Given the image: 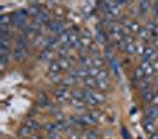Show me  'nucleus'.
<instances>
[{"label":"nucleus","instance_id":"a18cd8bd","mask_svg":"<svg viewBox=\"0 0 158 139\" xmlns=\"http://www.w3.org/2000/svg\"><path fill=\"white\" fill-rule=\"evenodd\" d=\"M153 12H155V15H158V1H155L153 2Z\"/></svg>","mask_w":158,"mask_h":139},{"label":"nucleus","instance_id":"f3484780","mask_svg":"<svg viewBox=\"0 0 158 139\" xmlns=\"http://www.w3.org/2000/svg\"><path fill=\"white\" fill-rule=\"evenodd\" d=\"M144 128H145V131L149 132V133H155V124H153V120L146 118V120L144 121Z\"/></svg>","mask_w":158,"mask_h":139},{"label":"nucleus","instance_id":"864d4df0","mask_svg":"<svg viewBox=\"0 0 158 139\" xmlns=\"http://www.w3.org/2000/svg\"><path fill=\"white\" fill-rule=\"evenodd\" d=\"M157 24H158V22H157Z\"/></svg>","mask_w":158,"mask_h":139},{"label":"nucleus","instance_id":"7c9ffc66","mask_svg":"<svg viewBox=\"0 0 158 139\" xmlns=\"http://www.w3.org/2000/svg\"><path fill=\"white\" fill-rule=\"evenodd\" d=\"M90 114L94 118L95 123H99L103 119V113L100 112V111H93V112H90Z\"/></svg>","mask_w":158,"mask_h":139},{"label":"nucleus","instance_id":"aec40b11","mask_svg":"<svg viewBox=\"0 0 158 139\" xmlns=\"http://www.w3.org/2000/svg\"><path fill=\"white\" fill-rule=\"evenodd\" d=\"M61 70L62 69H61V65H60L58 61L52 62V63L49 65V71H50V74H58Z\"/></svg>","mask_w":158,"mask_h":139},{"label":"nucleus","instance_id":"e433bc0d","mask_svg":"<svg viewBox=\"0 0 158 139\" xmlns=\"http://www.w3.org/2000/svg\"><path fill=\"white\" fill-rule=\"evenodd\" d=\"M135 77H137L138 80H143L144 77H146V75H145V73L143 71V69L140 68V67H138V68L135 69Z\"/></svg>","mask_w":158,"mask_h":139},{"label":"nucleus","instance_id":"c85d7f7f","mask_svg":"<svg viewBox=\"0 0 158 139\" xmlns=\"http://www.w3.org/2000/svg\"><path fill=\"white\" fill-rule=\"evenodd\" d=\"M11 22H12V18H10V15H2L0 17V25H2V26H10Z\"/></svg>","mask_w":158,"mask_h":139},{"label":"nucleus","instance_id":"4be33fe9","mask_svg":"<svg viewBox=\"0 0 158 139\" xmlns=\"http://www.w3.org/2000/svg\"><path fill=\"white\" fill-rule=\"evenodd\" d=\"M25 126L29 127V128L33 132V131H37V130L40 128V123H37V121H35V120H27V121L25 123Z\"/></svg>","mask_w":158,"mask_h":139},{"label":"nucleus","instance_id":"79ce46f5","mask_svg":"<svg viewBox=\"0 0 158 139\" xmlns=\"http://www.w3.org/2000/svg\"><path fill=\"white\" fill-rule=\"evenodd\" d=\"M145 48H146V46H144L143 44H135V51H137L139 55H142L143 56L144 51H145Z\"/></svg>","mask_w":158,"mask_h":139},{"label":"nucleus","instance_id":"09e8293b","mask_svg":"<svg viewBox=\"0 0 158 139\" xmlns=\"http://www.w3.org/2000/svg\"><path fill=\"white\" fill-rule=\"evenodd\" d=\"M153 46L156 48V49H158V37H156V38H153Z\"/></svg>","mask_w":158,"mask_h":139},{"label":"nucleus","instance_id":"f8f14e48","mask_svg":"<svg viewBox=\"0 0 158 139\" xmlns=\"http://www.w3.org/2000/svg\"><path fill=\"white\" fill-rule=\"evenodd\" d=\"M80 63L82 64V67L90 68L93 65V60L87 55H80Z\"/></svg>","mask_w":158,"mask_h":139},{"label":"nucleus","instance_id":"423d86ee","mask_svg":"<svg viewBox=\"0 0 158 139\" xmlns=\"http://www.w3.org/2000/svg\"><path fill=\"white\" fill-rule=\"evenodd\" d=\"M83 82H85V86H86V89H90V91H94L96 88V78L93 76H88L86 78H83Z\"/></svg>","mask_w":158,"mask_h":139},{"label":"nucleus","instance_id":"39448f33","mask_svg":"<svg viewBox=\"0 0 158 139\" xmlns=\"http://www.w3.org/2000/svg\"><path fill=\"white\" fill-rule=\"evenodd\" d=\"M42 11L40 8V4L38 2H32L31 5L27 7V15H31V17H33V18H36L37 15H40V12Z\"/></svg>","mask_w":158,"mask_h":139},{"label":"nucleus","instance_id":"a211bd4d","mask_svg":"<svg viewBox=\"0 0 158 139\" xmlns=\"http://www.w3.org/2000/svg\"><path fill=\"white\" fill-rule=\"evenodd\" d=\"M31 134H32V131L29 128V127H26L25 125H24L23 127H20V128H19V131H18V136H19V137H22L23 139L30 137Z\"/></svg>","mask_w":158,"mask_h":139},{"label":"nucleus","instance_id":"0eeeda50","mask_svg":"<svg viewBox=\"0 0 158 139\" xmlns=\"http://www.w3.org/2000/svg\"><path fill=\"white\" fill-rule=\"evenodd\" d=\"M26 55H27L26 49H19V48H15V50H13V58H15L16 61H22L23 58H25V57H26Z\"/></svg>","mask_w":158,"mask_h":139},{"label":"nucleus","instance_id":"bb28decb","mask_svg":"<svg viewBox=\"0 0 158 139\" xmlns=\"http://www.w3.org/2000/svg\"><path fill=\"white\" fill-rule=\"evenodd\" d=\"M150 10V2L149 1H140L139 2V11L142 13H146Z\"/></svg>","mask_w":158,"mask_h":139},{"label":"nucleus","instance_id":"dca6fc26","mask_svg":"<svg viewBox=\"0 0 158 139\" xmlns=\"http://www.w3.org/2000/svg\"><path fill=\"white\" fill-rule=\"evenodd\" d=\"M37 102H38L40 106L45 107V106L49 105V99H48V96L44 93H38V95H37Z\"/></svg>","mask_w":158,"mask_h":139},{"label":"nucleus","instance_id":"49530a36","mask_svg":"<svg viewBox=\"0 0 158 139\" xmlns=\"http://www.w3.org/2000/svg\"><path fill=\"white\" fill-rule=\"evenodd\" d=\"M121 132H123V137H124V138L130 139V136H128V133H127L126 128H123V130H121Z\"/></svg>","mask_w":158,"mask_h":139},{"label":"nucleus","instance_id":"cd10ccee","mask_svg":"<svg viewBox=\"0 0 158 139\" xmlns=\"http://www.w3.org/2000/svg\"><path fill=\"white\" fill-rule=\"evenodd\" d=\"M96 81H108V73L106 70H100V73L96 75Z\"/></svg>","mask_w":158,"mask_h":139},{"label":"nucleus","instance_id":"3c124183","mask_svg":"<svg viewBox=\"0 0 158 139\" xmlns=\"http://www.w3.org/2000/svg\"><path fill=\"white\" fill-rule=\"evenodd\" d=\"M25 139H40V137H38V136H33V134H31L30 137H27V138H25Z\"/></svg>","mask_w":158,"mask_h":139},{"label":"nucleus","instance_id":"1a4fd4ad","mask_svg":"<svg viewBox=\"0 0 158 139\" xmlns=\"http://www.w3.org/2000/svg\"><path fill=\"white\" fill-rule=\"evenodd\" d=\"M140 68H142L143 71L145 73V75H146V76H151V75H152V73L155 71L153 68H152V64H151L150 61H143L142 64H140Z\"/></svg>","mask_w":158,"mask_h":139},{"label":"nucleus","instance_id":"603ef678","mask_svg":"<svg viewBox=\"0 0 158 139\" xmlns=\"http://www.w3.org/2000/svg\"><path fill=\"white\" fill-rule=\"evenodd\" d=\"M156 85H157L156 87H157V91H158V81H157V83H156Z\"/></svg>","mask_w":158,"mask_h":139},{"label":"nucleus","instance_id":"4468645a","mask_svg":"<svg viewBox=\"0 0 158 139\" xmlns=\"http://www.w3.org/2000/svg\"><path fill=\"white\" fill-rule=\"evenodd\" d=\"M77 78L74 76H70V75H67V77H64L62 78V82H61V85L63 88H68V87H70L75 83V81H76Z\"/></svg>","mask_w":158,"mask_h":139},{"label":"nucleus","instance_id":"a878e982","mask_svg":"<svg viewBox=\"0 0 158 139\" xmlns=\"http://www.w3.org/2000/svg\"><path fill=\"white\" fill-rule=\"evenodd\" d=\"M73 99H76V100H81L83 101L85 100V92L83 91H80V89H76L73 92Z\"/></svg>","mask_w":158,"mask_h":139},{"label":"nucleus","instance_id":"473e14b6","mask_svg":"<svg viewBox=\"0 0 158 139\" xmlns=\"http://www.w3.org/2000/svg\"><path fill=\"white\" fill-rule=\"evenodd\" d=\"M93 65L96 67V68H99V69H101V67L103 65V60L100 56H95L94 58H93Z\"/></svg>","mask_w":158,"mask_h":139},{"label":"nucleus","instance_id":"393cba45","mask_svg":"<svg viewBox=\"0 0 158 139\" xmlns=\"http://www.w3.org/2000/svg\"><path fill=\"white\" fill-rule=\"evenodd\" d=\"M71 105H73V107L76 108V109H83V108L86 107L85 101L76 100V99H73V100H71Z\"/></svg>","mask_w":158,"mask_h":139},{"label":"nucleus","instance_id":"37998d69","mask_svg":"<svg viewBox=\"0 0 158 139\" xmlns=\"http://www.w3.org/2000/svg\"><path fill=\"white\" fill-rule=\"evenodd\" d=\"M151 103H153V106H158V93H155L153 99L151 101Z\"/></svg>","mask_w":158,"mask_h":139},{"label":"nucleus","instance_id":"ea45409f","mask_svg":"<svg viewBox=\"0 0 158 139\" xmlns=\"http://www.w3.org/2000/svg\"><path fill=\"white\" fill-rule=\"evenodd\" d=\"M115 44H117V48H118L120 51H125L126 50V43L121 39V40H119V42H115Z\"/></svg>","mask_w":158,"mask_h":139},{"label":"nucleus","instance_id":"f257e3e1","mask_svg":"<svg viewBox=\"0 0 158 139\" xmlns=\"http://www.w3.org/2000/svg\"><path fill=\"white\" fill-rule=\"evenodd\" d=\"M110 35H111V37L115 39V42L121 40L123 37H124L123 26H120V25H111L110 26Z\"/></svg>","mask_w":158,"mask_h":139},{"label":"nucleus","instance_id":"c756f323","mask_svg":"<svg viewBox=\"0 0 158 139\" xmlns=\"http://www.w3.org/2000/svg\"><path fill=\"white\" fill-rule=\"evenodd\" d=\"M89 76V70L86 67H81L80 69H77V77H82V78H86Z\"/></svg>","mask_w":158,"mask_h":139},{"label":"nucleus","instance_id":"8fccbe9b","mask_svg":"<svg viewBox=\"0 0 158 139\" xmlns=\"http://www.w3.org/2000/svg\"><path fill=\"white\" fill-rule=\"evenodd\" d=\"M150 139H158V133H156V132H155V133H152Z\"/></svg>","mask_w":158,"mask_h":139},{"label":"nucleus","instance_id":"72a5a7b5","mask_svg":"<svg viewBox=\"0 0 158 139\" xmlns=\"http://www.w3.org/2000/svg\"><path fill=\"white\" fill-rule=\"evenodd\" d=\"M44 130L48 132V133H51V132H57L56 130V124L55 123H49L44 126Z\"/></svg>","mask_w":158,"mask_h":139},{"label":"nucleus","instance_id":"ddd939ff","mask_svg":"<svg viewBox=\"0 0 158 139\" xmlns=\"http://www.w3.org/2000/svg\"><path fill=\"white\" fill-rule=\"evenodd\" d=\"M146 118L149 119H156L158 118V106H151L146 109Z\"/></svg>","mask_w":158,"mask_h":139},{"label":"nucleus","instance_id":"c03bdc74","mask_svg":"<svg viewBox=\"0 0 158 139\" xmlns=\"http://www.w3.org/2000/svg\"><path fill=\"white\" fill-rule=\"evenodd\" d=\"M67 139H80V136L77 134V133L73 132V133H70V134L68 136V138H67Z\"/></svg>","mask_w":158,"mask_h":139},{"label":"nucleus","instance_id":"412c9836","mask_svg":"<svg viewBox=\"0 0 158 139\" xmlns=\"http://www.w3.org/2000/svg\"><path fill=\"white\" fill-rule=\"evenodd\" d=\"M140 27H142V26L137 23V22H131V23L128 24V26L125 27V29H126L128 32H137V33H138L139 30H140Z\"/></svg>","mask_w":158,"mask_h":139},{"label":"nucleus","instance_id":"58836bf2","mask_svg":"<svg viewBox=\"0 0 158 139\" xmlns=\"http://www.w3.org/2000/svg\"><path fill=\"white\" fill-rule=\"evenodd\" d=\"M125 51H126L127 54H130V55L137 53V51H135V43H133V44H127L126 50H125Z\"/></svg>","mask_w":158,"mask_h":139},{"label":"nucleus","instance_id":"f704fd0d","mask_svg":"<svg viewBox=\"0 0 158 139\" xmlns=\"http://www.w3.org/2000/svg\"><path fill=\"white\" fill-rule=\"evenodd\" d=\"M98 138H99V134L94 130H89L86 133V139H98Z\"/></svg>","mask_w":158,"mask_h":139},{"label":"nucleus","instance_id":"de8ad7c7","mask_svg":"<svg viewBox=\"0 0 158 139\" xmlns=\"http://www.w3.org/2000/svg\"><path fill=\"white\" fill-rule=\"evenodd\" d=\"M151 64H152V68H153V70H155V71H156V70H158V60H157V61L151 62Z\"/></svg>","mask_w":158,"mask_h":139},{"label":"nucleus","instance_id":"2f4dec72","mask_svg":"<svg viewBox=\"0 0 158 139\" xmlns=\"http://www.w3.org/2000/svg\"><path fill=\"white\" fill-rule=\"evenodd\" d=\"M153 95H155V93H152L151 91L143 92V94H142L143 100L146 101V102H151V101H152V99H153Z\"/></svg>","mask_w":158,"mask_h":139},{"label":"nucleus","instance_id":"2eb2a0df","mask_svg":"<svg viewBox=\"0 0 158 139\" xmlns=\"http://www.w3.org/2000/svg\"><path fill=\"white\" fill-rule=\"evenodd\" d=\"M56 45H57V39L55 37H47L45 38V43H44V48L45 49L51 50V49L56 48Z\"/></svg>","mask_w":158,"mask_h":139},{"label":"nucleus","instance_id":"c9c22d12","mask_svg":"<svg viewBox=\"0 0 158 139\" xmlns=\"http://www.w3.org/2000/svg\"><path fill=\"white\" fill-rule=\"evenodd\" d=\"M96 88L98 89H101V91H106L108 88V81H98Z\"/></svg>","mask_w":158,"mask_h":139},{"label":"nucleus","instance_id":"f03ea898","mask_svg":"<svg viewBox=\"0 0 158 139\" xmlns=\"http://www.w3.org/2000/svg\"><path fill=\"white\" fill-rule=\"evenodd\" d=\"M47 25H48V29H49L50 31H52L54 33L61 35V33H63L64 32L63 24L60 23V22H57V20H50Z\"/></svg>","mask_w":158,"mask_h":139},{"label":"nucleus","instance_id":"20e7f679","mask_svg":"<svg viewBox=\"0 0 158 139\" xmlns=\"http://www.w3.org/2000/svg\"><path fill=\"white\" fill-rule=\"evenodd\" d=\"M55 98L58 102L67 101V99H68V92H67V89L63 88V87H61L60 89H57L55 92Z\"/></svg>","mask_w":158,"mask_h":139},{"label":"nucleus","instance_id":"a19ab883","mask_svg":"<svg viewBox=\"0 0 158 139\" xmlns=\"http://www.w3.org/2000/svg\"><path fill=\"white\" fill-rule=\"evenodd\" d=\"M50 78H51V81L55 82V83H61V82H62V78L60 77L58 74H50Z\"/></svg>","mask_w":158,"mask_h":139},{"label":"nucleus","instance_id":"9d476101","mask_svg":"<svg viewBox=\"0 0 158 139\" xmlns=\"http://www.w3.org/2000/svg\"><path fill=\"white\" fill-rule=\"evenodd\" d=\"M138 35H139V37L143 39V40H153V36L151 35V32L146 27H140V30H139V32H138Z\"/></svg>","mask_w":158,"mask_h":139},{"label":"nucleus","instance_id":"7ed1b4c3","mask_svg":"<svg viewBox=\"0 0 158 139\" xmlns=\"http://www.w3.org/2000/svg\"><path fill=\"white\" fill-rule=\"evenodd\" d=\"M25 18H26V13L24 11H19V12L15 13L13 18H12V23L17 26H23L25 23Z\"/></svg>","mask_w":158,"mask_h":139},{"label":"nucleus","instance_id":"6e6552de","mask_svg":"<svg viewBox=\"0 0 158 139\" xmlns=\"http://www.w3.org/2000/svg\"><path fill=\"white\" fill-rule=\"evenodd\" d=\"M157 51L152 48V46H146L145 48V51H144V54H143V61H150L152 60V57L155 56Z\"/></svg>","mask_w":158,"mask_h":139},{"label":"nucleus","instance_id":"5701e85b","mask_svg":"<svg viewBox=\"0 0 158 139\" xmlns=\"http://www.w3.org/2000/svg\"><path fill=\"white\" fill-rule=\"evenodd\" d=\"M96 39L100 42V43H105L106 40H107V37H106V33H105V31L102 29H98L96 31Z\"/></svg>","mask_w":158,"mask_h":139},{"label":"nucleus","instance_id":"b1692460","mask_svg":"<svg viewBox=\"0 0 158 139\" xmlns=\"http://www.w3.org/2000/svg\"><path fill=\"white\" fill-rule=\"evenodd\" d=\"M45 38L43 35H37V37L33 40V45L35 46H44V43H45Z\"/></svg>","mask_w":158,"mask_h":139},{"label":"nucleus","instance_id":"9b49d317","mask_svg":"<svg viewBox=\"0 0 158 139\" xmlns=\"http://www.w3.org/2000/svg\"><path fill=\"white\" fill-rule=\"evenodd\" d=\"M35 22L38 24H43V23L48 24L49 23L50 20H49V15H48L47 11H43V10H42V11L40 12V15L35 18Z\"/></svg>","mask_w":158,"mask_h":139},{"label":"nucleus","instance_id":"6ab92c4d","mask_svg":"<svg viewBox=\"0 0 158 139\" xmlns=\"http://www.w3.org/2000/svg\"><path fill=\"white\" fill-rule=\"evenodd\" d=\"M40 58L42 61H51L54 58V54L51 50H48V49H44V51H42Z\"/></svg>","mask_w":158,"mask_h":139},{"label":"nucleus","instance_id":"4c0bfd02","mask_svg":"<svg viewBox=\"0 0 158 139\" xmlns=\"http://www.w3.org/2000/svg\"><path fill=\"white\" fill-rule=\"evenodd\" d=\"M88 70H89V76H93V77H96V75L100 73V70L99 68H96V67H94V65H92L90 68H88Z\"/></svg>","mask_w":158,"mask_h":139}]
</instances>
